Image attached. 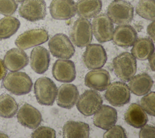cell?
<instances>
[{
    "mask_svg": "<svg viewBox=\"0 0 155 138\" xmlns=\"http://www.w3.org/2000/svg\"><path fill=\"white\" fill-rule=\"evenodd\" d=\"M2 80L3 87L10 92L21 95L29 93L33 86L30 77L23 72H12L5 76Z\"/></svg>",
    "mask_w": 155,
    "mask_h": 138,
    "instance_id": "6da1fadb",
    "label": "cell"
},
{
    "mask_svg": "<svg viewBox=\"0 0 155 138\" xmlns=\"http://www.w3.org/2000/svg\"><path fill=\"white\" fill-rule=\"evenodd\" d=\"M113 67L118 78L123 81H128L136 72V60L131 53L125 52L113 59Z\"/></svg>",
    "mask_w": 155,
    "mask_h": 138,
    "instance_id": "7a4b0ae2",
    "label": "cell"
},
{
    "mask_svg": "<svg viewBox=\"0 0 155 138\" xmlns=\"http://www.w3.org/2000/svg\"><path fill=\"white\" fill-rule=\"evenodd\" d=\"M107 15L116 24H128L133 18L134 8L132 4L128 1L115 0L109 4Z\"/></svg>",
    "mask_w": 155,
    "mask_h": 138,
    "instance_id": "3957f363",
    "label": "cell"
},
{
    "mask_svg": "<svg viewBox=\"0 0 155 138\" xmlns=\"http://www.w3.org/2000/svg\"><path fill=\"white\" fill-rule=\"evenodd\" d=\"M34 91L36 98L40 105L51 106L56 99L58 88L52 80L42 77L35 81Z\"/></svg>",
    "mask_w": 155,
    "mask_h": 138,
    "instance_id": "277c9868",
    "label": "cell"
},
{
    "mask_svg": "<svg viewBox=\"0 0 155 138\" xmlns=\"http://www.w3.org/2000/svg\"><path fill=\"white\" fill-rule=\"evenodd\" d=\"M70 38L71 42L77 47L82 48L90 44L93 33L91 24L87 19L78 18L70 30Z\"/></svg>",
    "mask_w": 155,
    "mask_h": 138,
    "instance_id": "5b68a950",
    "label": "cell"
},
{
    "mask_svg": "<svg viewBox=\"0 0 155 138\" xmlns=\"http://www.w3.org/2000/svg\"><path fill=\"white\" fill-rule=\"evenodd\" d=\"M53 56L62 59H69L75 52L74 47L70 38L64 33H57L51 37L48 43Z\"/></svg>",
    "mask_w": 155,
    "mask_h": 138,
    "instance_id": "8992f818",
    "label": "cell"
},
{
    "mask_svg": "<svg viewBox=\"0 0 155 138\" xmlns=\"http://www.w3.org/2000/svg\"><path fill=\"white\" fill-rule=\"evenodd\" d=\"M105 98L112 106H122L130 101V91L128 85L122 81H114L108 86Z\"/></svg>",
    "mask_w": 155,
    "mask_h": 138,
    "instance_id": "52a82bcc",
    "label": "cell"
},
{
    "mask_svg": "<svg viewBox=\"0 0 155 138\" xmlns=\"http://www.w3.org/2000/svg\"><path fill=\"white\" fill-rule=\"evenodd\" d=\"M76 102V108L81 114L85 116H91L102 106L103 100L98 92L87 90L79 97Z\"/></svg>",
    "mask_w": 155,
    "mask_h": 138,
    "instance_id": "ba28073f",
    "label": "cell"
},
{
    "mask_svg": "<svg viewBox=\"0 0 155 138\" xmlns=\"http://www.w3.org/2000/svg\"><path fill=\"white\" fill-rule=\"evenodd\" d=\"M18 12L20 16L30 21L42 20L47 14L46 3L44 0H24Z\"/></svg>",
    "mask_w": 155,
    "mask_h": 138,
    "instance_id": "9c48e42d",
    "label": "cell"
},
{
    "mask_svg": "<svg viewBox=\"0 0 155 138\" xmlns=\"http://www.w3.org/2000/svg\"><path fill=\"white\" fill-rule=\"evenodd\" d=\"M91 27L94 37L99 43H105L112 40L114 26L107 14L102 13L96 16Z\"/></svg>",
    "mask_w": 155,
    "mask_h": 138,
    "instance_id": "30bf717a",
    "label": "cell"
},
{
    "mask_svg": "<svg viewBox=\"0 0 155 138\" xmlns=\"http://www.w3.org/2000/svg\"><path fill=\"white\" fill-rule=\"evenodd\" d=\"M48 40V33L44 29H35L24 32L16 39L15 43L21 49L26 50L43 44Z\"/></svg>",
    "mask_w": 155,
    "mask_h": 138,
    "instance_id": "8fae6325",
    "label": "cell"
},
{
    "mask_svg": "<svg viewBox=\"0 0 155 138\" xmlns=\"http://www.w3.org/2000/svg\"><path fill=\"white\" fill-rule=\"evenodd\" d=\"M83 61L89 69H99L104 66L107 55L104 47L99 44H89L83 54Z\"/></svg>",
    "mask_w": 155,
    "mask_h": 138,
    "instance_id": "7c38bea8",
    "label": "cell"
},
{
    "mask_svg": "<svg viewBox=\"0 0 155 138\" xmlns=\"http://www.w3.org/2000/svg\"><path fill=\"white\" fill-rule=\"evenodd\" d=\"M50 13L55 19H69L76 13V4L73 0H53L50 5Z\"/></svg>",
    "mask_w": 155,
    "mask_h": 138,
    "instance_id": "4fadbf2b",
    "label": "cell"
},
{
    "mask_svg": "<svg viewBox=\"0 0 155 138\" xmlns=\"http://www.w3.org/2000/svg\"><path fill=\"white\" fill-rule=\"evenodd\" d=\"M53 77L60 82L70 83L76 78V69L74 63L68 60H57L52 67Z\"/></svg>",
    "mask_w": 155,
    "mask_h": 138,
    "instance_id": "5bb4252c",
    "label": "cell"
},
{
    "mask_svg": "<svg viewBox=\"0 0 155 138\" xmlns=\"http://www.w3.org/2000/svg\"><path fill=\"white\" fill-rule=\"evenodd\" d=\"M17 119L21 125L30 129H35L41 123L42 115L34 106L24 103L18 112Z\"/></svg>",
    "mask_w": 155,
    "mask_h": 138,
    "instance_id": "9a60e30c",
    "label": "cell"
},
{
    "mask_svg": "<svg viewBox=\"0 0 155 138\" xmlns=\"http://www.w3.org/2000/svg\"><path fill=\"white\" fill-rule=\"evenodd\" d=\"M110 84V75L104 69H96L88 72L85 77L86 86L97 91H104Z\"/></svg>",
    "mask_w": 155,
    "mask_h": 138,
    "instance_id": "2e32d148",
    "label": "cell"
},
{
    "mask_svg": "<svg viewBox=\"0 0 155 138\" xmlns=\"http://www.w3.org/2000/svg\"><path fill=\"white\" fill-rule=\"evenodd\" d=\"M79 96L77 87L73 84L61 85L57 92L56 102L58 106L65 109L72 108Z\"/></svg>",
    "mask_w": 155,
    "mask_h": 138,
    "instance_id": "e0dca14e",
    "label": "cell"
},
{
    "mask_svg": "<svg viewBox=\"0 0 155 138\" xmlns=\"http://www.w3.org/2000/svg\"><path fill=\"white\" fill-rule=\"evenodd\" d=\"M94 114V125L104 130H107L115 125L117 120L116 109L106 105H102Z\"/></svg>",
    "mask_w": 155,
    "mask_h": 138,
    "instance_id": "ac0fdd59",
    "label": "cell"
},
{
    "mask_svg": "<svg viewBox=\"0 0 155 138\" xmlns=\"http://www.w3.org/2000/svg\"><path fill=\"white\" fill-rule=\"evenodd\" d=\"M137 38L136 30L130 25L124 24L119 25L115 28L112 40L116 45L128 48L133 45Z\"/></svg>",
    "mask_w": 155,
    "mask_h": 138,
    "instance_id": "d6986e66",
    "label": "cell"
},
{
    "mask_svg": "<svg viewBox=\"0 0 155 138\" xmlns=\"http://www.w3.org/2000/svg\"><path fill=\"white\" fill-rule=\"evenodd\" d=\"M27 53L21 49L13 48L7 52L4 57V63L7 69L12 72L18 71L28 64Z\"/></svg>",
    "mask_w": 155,
    "mask_h": 138,
    "instance_id": "ffe728a7",
    "label": "cell"
},
{
    "mask_svg": "<svg viewBox=\"0 0 155 138\" xmlns=\"http://www.w3.org/2000/svg\"><path fill=\"white\" fill-rule=\"evenodd\" d=\"M50 53L47 49L42 46L34 47L30 53V66L37 74L46 72L50 64Z\"/></svg>",
    "mask_w": 155,
    "mask_h": 138,
    "instance_id": "44dd1931",
    "label": "cell"
},
{
    "mask_svg": "<svg viewBox=\"0 0 155 138\" xmlns=\"http://www.w3.org/2000/svg\"><path fill=\"white\" fill-rule=\"evenodd\" d=\"M130 91L137 96H142L148 94L153 85L152 78L147 73H142L133 76L129 81Z\"/></svg>",
    "mask_w": 155,
    "mask_h": 138,
    "instance_id": "7402d4cb",
    "label": "cell"
},
{
    "mask_svg": "<svg viewBox=\"0 0 155 138\" xmlns=\"http://www.w3.org/2000/svg\"><path fill=\"white\" fill-rule=\"evenodd\" d=\"M125 122L130 125L140 128L148 122V116L143 108L137 103H131L124 114Z\"/></svg>",
    "mask_w": 155,
    "mask_h": 138,
    "instance_id": "603a6c76",
    "label": "cell"
},
{
    "mask_svg": "<svg viewBox=\"0 0 155 138\" xmlns=\"http://www.w3.org/2000/svg\"><path fill=\"white\" fill-rule=\"evenodd\" d=\"M89 135L90 127L85 122L70 120L62 128V137L64 138H88Z\"/></svg>",
    "mask_w": 155,
    "mask_h": 138,
    "instance_id": "cb8c5ba5",
    "label": "cell"
},
{
    "mask_svg": "<svg viewBox=\"0 0 155 138\" xmlns=\"http://www.w3.org/2000/svg\"><path fill=\"white\" fill-rule=\"evenodd\" d=\"M102 7L101 0H79L76 4V10L81 18L89 19L98 15Z\"/></svg>",
    "mask_w": 155,
    "mask_h": 138,
    "instance_id": "d4e9b609",
    "label": "cell"
},
{
    "mask_svg": "<svg viewBox=\"0 0 155 138\" xmlns=\"http://www.w3.org/2000/svg\"><path fill=\"white\" fill-rule=\"evenodd\" d=\"M131 52L135 58L139 60H147L154 52L153 40L148 37L136 40L133 44Z\"/></svg>",
    "mask_w": 155,
    "mask_h": 138,
    "instance_id": "484cf974",
    "label": "cell"
},
{
    "mask_svg": "<svg viewBox=\"0 0 155 138\" xmlns=\"http://www.w3.org/2000/svg\"><path fill=\"white\" fill-rule=\"evenodd\" d=\"M20 27L19 21L15 17L6 16L0 19V40L9 38Z\"/></svg>",
    "mask_w": 155,
    "mask_h": 138,
    "instance_id": "4316f807",
    "label": "cell"
},
{
    "mask_svg": "<svg viewBox=\"0 0 155 138\" xmlns=\"http://www.w3.org/2000/svg\"><path fill=\"white\" fill-rule=\"evenodd\" d=\"M18 109V105L10 95H0V116L4 118H12L15 116Z\"/></svg>",
    "mask_w": 155,
    "mask_h": 138,
    "instance_id": "83f0119b",
    "label": "cell"
},
{
    "mask_svg": "<svg viewBox=\"0 0 155 138\" xmlns=\"http://www.w3.org/2000/svg\"><path fill=\"white\" fill-rule=\"evenodd\" d=\"M154 0H139L136 7V12L144 19L154 21Z\"/></svg>",
    "mask_w": 155,
    "mask_h": 138,
    "instance_id": "f1b7e54d",
    "label": "cell"
},
{
    "mask_svg": "<svg viewBox=\"0 0 155 138\" xmlns=\"http://www.w3.org/2000/svg\"><path fill=\"white\" fill-rule=\"evenodd\" d=\"M140 100V105L143 109L149 115L154 116V92L144 95Z\"/></svg>",
    "mask_w": 155,
    "mask_h": 138,
    "instance_id": "f546056e",
    "label": "cell"
},
{
    "mask_svg": "<svg viewBox=\"0 0 155 138\" xmlns=\"http://www.w3.org/2000/svg\"><path fill=\"white\" fill-rule=\"evenodd\" d=\"M18 8V4L14 0H0V13L5 16L13 15Z\"/></svg>",
    "mask_w": 155,
    "mask_h": 138,
    "instance_id": "4dcf8cb0",
    "label": "cell"
},
{
    "mask_svg": "<svg viewBox=\"0 0 155 138\" xmlns=\"http://www.w3.org/2000/svg\"><path fill=\"white\" fill-rule=\"evenodd\" d=\"M31 137L33 138H55L56 131L54 129L41 126L35 130L31 134Z\"/></svg>",
    "mask_w": 155,
    "mask_h": 138,
    "instance_id": "1f68e13d",
    "label": "cell"
},
{
    "mask_svg": "<svg viewBox=\"0 0 155 138\" xmlns=\"http://www.w3.org/2000/svg\"><path fill=\"white\" fill-rule=\"evenodd\" d=\"M125 129L120 125H113L104 134V138H126Z\"/></svg>",
    "mask_w": 155,
    "mask_h": 138,
    "instance_id": "d6a6232c",
    "label": "cell"
},
{
    "mask_svg": "<svg viewBox=\"0 0 155 138\" xmlns=\"http://www.w3.org/2000/svg\"><path fill=\"white\" fill-rule=\"evenodd\" d=\"M155 128L151 125H145L141 127L139 131V137L140 138L154 137Z\"/></svg>",
    "mask_w": 155,
    "mask_h": 138,
    "instance_id": "836d02e7",
    "label": "cell"
},
{
    "mask_svg": "<svg viewBox=\"0 0 155 138\" xmlns=\"http://www.w3.org/2000/svg\"><path fill=\"white\" fill-rule=\"evenodd\" d=\"M154 24H155V21H153V22L151 23H150L147 27V33L153 41H154V40H155V38H154Z\"/></svg>",
    "mask_w": 155,
    "mask_h": 138,
    "instance_id": "e575fe53",
    "label": "cell"
},
{
    "mask_svg": "<svg viewBox=\"0 0 155 138\" xmlns=\"http://www.w3.org/2000/svg\"><path fill=\"white\" fill-rule=\"evenodd\" d=\"M7 72V67L4 63V61L0 59V81L6 76Z\"/></svg>",
    "mask_w": 155,
    "mask_h": 138,
    "instance_id": "d590c367",
    "label": "cell"
},
{
    "mask_svg": "<svg viewBox=\"0 0 155 138\" xmlns=\"http://www.w3.org/2000/svg\"><path fill=\"white\" fill-rule=\"evenodd\" d=\"M154 57H155V54L154 52L148 58L149 60V64L150 66V67L153 71H154Z\"/></svg>",
    "mask_w": 155,
    "mask_h": 138,
    "instance_id": "8d00e7d4",
    "label": "cell"
},
{
    "mask_svg": "<svg viewBox=\"0 0 155 138\" xmlns=\"http://www.w3.org/2000/svg\"><path fill=\"white\" fill-rule=\"evenodd\" d=\"M15 1H16V2H23L24 0H14Z\"/></svg>",
    "mask_w": 155,
    "mask_h": 138,
    "instance_id": "74e56055",
    "label": "cell"
}]
</instances>
